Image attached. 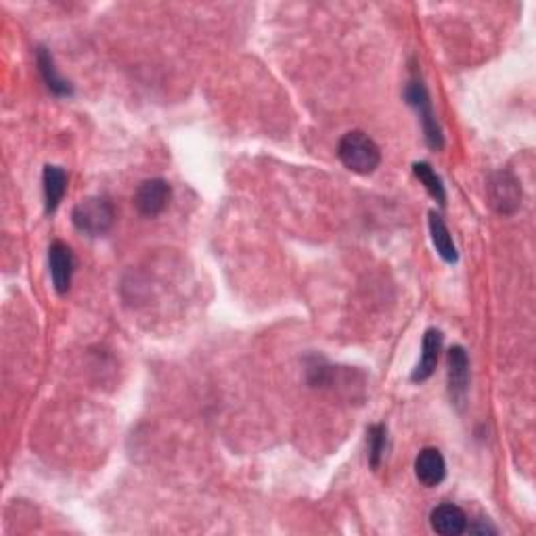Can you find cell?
Listing matches in <instances>:
<instances>
[{
	"instance_id": "obj_2",
	"label": "cell",
	"mask_w": 536,
	"mask_h": 536,
	"mask_svg": "<svg viewBox=\"0 0 536 536\" xmlns=\"http://www.w3.org/2000/svg\"><path fill=\"white\" fill-rule=\"evenodd\" d=\"M72 222L84 235H105L114 227L116 208L108 197H86L73 205Z\"/></svg>"
},
{
	"instance_id": "obj_5",
	"label": "cell",
	"mask_w": 536,
	"mask_h": 536,
	"mask_svg": "<svg viewBox=\"0 0 536 536\" xmlns=\"http://www.w3.org/2000/svg\"><path fill=\"white\" fill-rule=\"evenodd\" d=\"M172 197V186L164 178L143 180L134 193V205L141 216L155 218L168 208Z\"/></svg>"
},
{
	"instance_id": "obj_8",
	"label": "cell",
	"mask_w": 536,
	"mask_h": 536,
	"mask_svg": "<svg viewBox=\"0 0 536 536\" xmlns=\"http://www.w3.org/2000/svg\"><path fill=\"white\" fill-rule=\"evenodd\" d=\"M429 523L434 532L442 536H459L467 532V515L465 511L453 503H442L429 514Z\"/></svg>"
},
{
	"instance_id": "obj_3",
	"label": "cell",
	"mask_w": 536,
	"mask_h": 536,
	"mask_svg": "<svg viewBox=\"0 0 536 536\" xmlns=\"http://www.w3.org/2000/svg\"><path fill=\"white\" fill-rule=\"evenodd\" d=\"M404 99H407V103L417 111V116L421 117L423 134H426V143L429 149L440 151V149L445 147V134H442L440 124L434 116L432 101H429V92L426 84H423L419 78H413L407 84V89H404Z\"/></svg>"
},
{
	"instance_id": "obj_12",
	"label": "cell",
	"mask_w": 536,
	"mask_h": 536,
	"mask_svg": "<svg viewBox=\"0 0 536 536\" xmlns=\"http://www.w3.org/2000/svg\"><path fill=\"white\" fill-rule=\"evenodd\" d=\"M42 189H45V208L48 214L59 208L67 191V174L59 166H47L42 172Z\"/></svg>"
},
{
	"instance_id": "obj_14",
	"label": "cell",
	"mask_w": 536,
	"mask_h": 536,
	"mask_svg": "<svg viewBox=\"0 0 536 536\" xmlns=\"http://www.w3.org/2000/svg\"><path fill=\"white\" fill-rule=\"evenodd\" d=\"M413 172H415V177L419 178V183L426 186L429 195H432L440 205H445L446 203V189H445V185H442V178L432 170V166L426 164V161H417V164H413Z\"/></svg>"
},
{
	"instance_id": "obj_4",
	"label": "cell",
	"mask_w": 536,
	"mask_h": 536,
	"mask_svg": "<svg viewBox=\"0 0 536 536\" xmlns=\"http://www.w3.org/2000/svg\"><path fill=\"white\" fill-rule=\"evenodd\" d=\"M488 193H490L492 208H495L498 214L511 216L520 210L522 186H520V180L515 178V174H511L507 170H498L492 174Z\"/></svg>"
},
{
	"instance_id": "obj_9",
	"label": "cell",
	"mask_w": 536,
	"mask_h": 536,
	"mask_svg": "<svg viewBox=\"0 0 536 536\" xmlns=\"http://www.w3.org/2000/svg\"><path fill=\"white\" fill-rule=\"evenodd\" d=\"M415 476L423 486L434 488L446 478V461L438 448H423L415 459Z\"/></svg>"
},
{
	"instance_id": "obj_1",
	"label": "cell",
	"mask_w": 536,
	"mask_h": 536,
	"mask_svg": "<svg viewBox=\"0 0 536 536\" xmlns=\"http://www.w3.org/2000/svg\"><path fill=\"white\" fill-rule=\"evenodd\" d=\"M338 158L354 174H373L382 164V151L377 143L363 130H350L340 139Z\"/></svg>"
},
{
	"instance_id": "obj_13",
	"label": "cell",
	"mask_w": 536,
	"mask_h": 536,
	"mask_svg": "<svg viewBox=\"0 0 536 536\" xmlns=\"http://www.w3.org/2000/svg\"><path fill=\"white\" fill-rule=\"evenodd\" d=\"M429 235H432V243H434L436 252L440 254L442 260L451 262V264L459 260V254H457V247H454V243H453L451 230H448L446 222L442 220V216L436 214V212H429Z\"/></svg>"
},
{
	"instance_id": "obj_15",
	"label": "cell",
	"mask_w": 536,
	"mask_h": 536,
	"mask_svg": "<svg viewBox=\"0 0 536 536\" xmlns=\"http://www.w3.org/2000/svg\"><path fill=\"white\" fill-rule=\"evenodd\" d=\"M367 445H369V465L377 470L388 448V428L384 423H376L367 429Z\"/></svg>"
},
{
	"instance_id": "obj_7",
	"label": "cell",
	"mask_w": 536,
	"mask_h": 536,
	"mask_svg": "<svg viewBox=\"0 0 536 536\" xmlns=\"http://www.w3.org/2000/svg\"><path fill=\"white\" fill-rule=\"evenodd\" d=\"M467 384H470V359L465 348L453 346L448 350V390L454 402L463 401Z\"/></svg>"
},
{
	"instance_id": "obj_6",
	"label": "cell",
	"mask_w": 536,
	"mask_h": 536,
	"mask_svg": "<svg viewBox=\"0 0 536 536\" xmlns=\"http://www.w3.org/2000/svg\"><path fill=\"white\" fill-rule=\"evenodd\" d=\"M48 271H51L53 288L59 296H64L72 288L73 277V254L67 243L53 241L48 247Z\"/></svg>"
},
{
	"instance_id": "obj_11",
	"label": "cell",
	"mask_w": 536,
	"mask_h": 536,
	"mask_svg": "<svg viewBox=\"0 0 536 536\" xmlns=\"http://www.w3.org/2000/svg\"><path fill=\"white\" fill-rule=\"evenodd\" d=\"M36 64H39L40 76H42V80H45L47 89L51 91L53 95H57V97H70L72 95V92H73L72 84L67 82L65 78H61L57 67H55L53 55L48 53L45 47H39V51H36Z\"/></svg>"
},
{
	"instance_id": "obj_10",
	"label": "cell",
	"mask_w": 536,
	"mask_h": 536,
	"mask_svg": "<svg viewBox=\"0 0 536 536\" xmlns=\"http://www.w3.org/2000/svg\"><path fill=\"white\" fill-rule=\"evenodd\" d=\"M442 350V332L440 329H428L421 341V359L417 363L411 382L421 384L434 376L436 365H438V357Z\"/></svg>"
}]
</instances>
